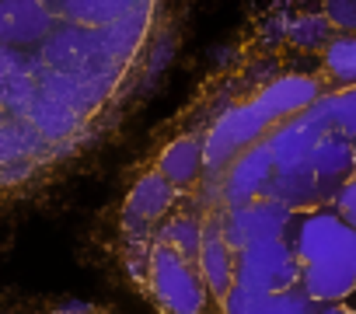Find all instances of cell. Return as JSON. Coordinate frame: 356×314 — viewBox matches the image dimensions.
<instances>
[{
    "label": "cell",
    "mask_w": 356,
    "mask_h": 314,
    "mask_svg": "<svg viewBox=\"0 0 356 314\" xmlns=\"http://www.w3.org/2000/svg\"><path fill=\"white\" fill-rule=\"evenodd\" d=\"M63 4H0V210L32 192L63 154L39 133V112L67 74L46 60Z\"/></svg>",
    "instance_id": "cell-1"
},
{
    "label": "cell",
    "mask_w": 356,
    "mask_h": 314,
    "mask_svg": "<svg viewBox=\"0 0 356 314\" xmlns=\"http://www.w3.org/2000/svg\"><path fill=\"white\" fill-rule=\"evenodd\" d=\"M283 241L297 255L300 290L311 304L332 307L356 293V227L332 206L297 210Z\"/></svg>",
    "instance_id": "cell-2"
},
{
    "label": "cell",
    "mask_w": 356,
    "mask_h": 314,
    "mask_svg": "<svg viewBox=\"0 0 356 314\" xmlns=\"http://www.w3.org/2000/svg\"><path fill=\"white\" fill-rule=\"evenodd\" d=\"M147 290L164 307V314H203L207 311V286L196 262L182 258L168 245H150L147 251Z\"/></svg>",
    "instance_id": "cell-3"
},
{
    "label": "cell",
    "mask_w": 356,
    "mask_h": 314,
    "mask_svg": "<svg viewBox=\"0 0 356 314\" xmlns=\"http://www.w3.org/2000/svg\"><path fill=\"white\" fill-rule=\"evenodd\" d=\"M269 129H276V122L255 105H234L227 108L203 136V157H207V172H227L238 157L255 147L259 140L269 136Z\"/></svg>",
    "instance_id": "cell-4"
},
{
    "label": "cell",
    "mask_w": 356,
    "mask_h": 314,
    "mask_svg": "<svg viewBox=\"0 0 356 314\" xmlns=\"http://www.w3.org/2000/svg\"><path fill=\"white\" fill-rule=\"evenodd\" d=\"M234 286L252 293H290L300 290V265L297 255L283 238L248 245L234 251Z\"/></svg>",
    "instance_id": "cell-5"
},
{
    "label": "cell",
    "mask_w": 356,
    "mask_h": 314,
    "mask_svg": "<svg viewBox=\"0 0 356 314\" xmlns=\"http://www.w3.org/2000/svg\"><path fill=\"white\" fill-rule=\"evenodd\" d=\"M290 217H293L290 206H283L273 196H262L255 203H245V206H234V210L224 213V238H227V245L234 251H241L248 245L283 238Z\"/></svg>",
    "instance_id": "cell-6"
},
{
    "label": "cell",
    "mask_w": 356,
    "mask_h": 314,
    "mask_svg": "<svg viewBox=\"0 0 356 314\" xmlns=\"http://www.w3.org/2000/svg\"><path fill=\"white\" fill-rule=\"evenodd\" d=\"M273 175H276V168H273V147H269V136H266L255 147H248L238 161L224 172V203H227V210L269 196Z\"/></svg>",
    "instance_id": "cell-7"
},
{
    "label": "cell",
    "mask_w": 356,
    "mask_h": 314,
    "mask_svg": "<svg viewBox=\"0 0 356 314\" xmlns=\"http://www.w3.org/2000/svg\"><path fill=\"white\" fill-rule=\"evenodd\" d=\"M175 196H178V189H175L168 179H161L157 172L140 175L136 185H133L129 196H126L122 227H126L129 234H150V231H157V227L171 217Z\"/></svg>",
    "instance_id": "cell-8"
},
{
    "label": "cell",
    "mask_w": 356,
    "mask_h": 314,
    "mask_svg": "<svg viewBox=\"0 0 356 314\" xmlns=\"http://www.w3.org/2000/svg\"><path fill=\"white\" fill-rule=\"evenodd\" d=\"M196 269L203 276V286L210 297L224 300L234 286V248L224 238V217H210L203 220V245H200V258Z\"/></svg>",
    "instance_id": "cell-9"
},
{
    "label": "cell",
    "mask_w": 356,
    "mask_h": 314,
    "mask_svg": "<svg viewBox=\"0 0 356 314\" xmlns=\"http://www.w3.org/2000/svg\"><path fill=\"white\" fill-rule=\"evenodd\" d=\"M203 172H207V157H203V140H196V136L171 140L157 157V175L168 179L175 189L196 185L203 179Z\"/></svg>",
    "instance_id": "cell-10"
},
{
    "label": "cell",
    "mask_w": 356,
    "mask_h": 314,
    "mask_svg": "<svg viewBox=\"0 0 356 314\" xmlns=\"http://www.w3.org/2000/svg\"><path fill=\"white\" fill-rule=\"evenodd\" d=\"M224 314H311L314 304L307 300L304 290L290 293H252L241 286H231V293L220 300Z\"/></svg>",
    "instance_id": "cell-11"
},
{
    "label": "cell",
    "mask_w": 356,
    "mask_h": 314,
    "mask_svg": "<svg viewBox=\"0 0 356 314\" xmlns=\"http://www.w3.org/2000/svg\"><path fill=\"white\" fill-rule=\"evenodd\" d=\"M283 39L290 46H300L304 53H325L332 46V39H335V28L328 25L321 8H314V11H300L297 18H290Z\"/></svg>",
    "instance_id": "cell-12"
},
{
    "label": "cell",
    "mask_w": 356,
    "mask_h": 314,
    "mask_svg": "<svg viewBox=\"0 0 356 314\" xmlns=\"http://www.w3.org/2000/svg\"><path fill=\"white\" fill-rule=\"evenodd\" d=\"M321 63L328 84H335L339 91L356 88V35H335L332 46L321 53Z\"/></svg>",
    "instance_id": "cell-13"
},
{
    "label": "cell",
    "mask_w": 356,
    "mask_h": 314,
    "mask_svg": "<svg viewBox=\"0 0 356 314\" xmlns=\"http://www.w3.org/2000/svg\"><path fill=\"white\" fill-rule=\"evenodd\" d=\"M157 245H168L182 258L196 262L200 258V245H203V224H196L193 217H168L157 227Z\"/></svg>",
    "instance_id": "cell-14"
},
{
    "label": "cell",
    "mask_w": 356,
    "mask_h": 314,
    "mask_svg": "<svg viewBox=\"0 0 356 314\" xmlns=\"http://www.w3.org/2000/svg\"><path fill=\"white\" fill-rule=\"evenodd\" d=\"M321 101H325V112H328L332 129L356 143V88H349V91H328Z\"/></svg>",
    "instance_id": "cell-15"
},
{
    "label": "cell",
    "mask_w": 356,
    "mask_h": 314,
    "mask_svg": "<svg viewBox=\"0 0 356 314\" xmlns=\"http://www.w3.org/2000/svg\"><path fill=\"white\" fill-rule=\"evenodd\" d=\"M321 15L328 18V25L339 32V35H356V4H342V0H335V4H321Z\"/></svg>",
    "instance_id": "cell-16"
},
{
    "label": "cell",
    "mask_w": 356,
    "mask_h": 314,
    "mask_svg": "<svg viewBox=\"0 0 356 314\" xmlns=\"http://www.w3.org/2000/svg\"><path fill=\"white\" fill-rule=\"evenodd\" d=\"M311 314H356V311H349L346 304H332V307H318V304H314Z\"/></svg>",
    "instance_id": "cell-17"
}]
</instances>
